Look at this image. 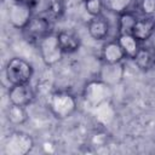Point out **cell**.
Returning <instances> with one entry per match:
<instances>
[{"instance_id":"7402d4cb","label":"cell","mask_w":155,"mask_h":155,"mask_svg":"<svg viewBox=\"0 0 155 155\" xmlns=\"http://www.w3.org/2000/svg\"><path fill=\"white\" fill-rule=\"evenodd\" d=\"M17 1H21V2H24V4H28V5H34L35 0H17Z\"/></svg>"},{"instance_id":"52a82bcc","label":"cell","mask_w":155,"mask_h":155,"mask_svg":"<svg viewBox=\"0 0 155 155\" xmlns=\"http://www.w3.org/2000/svg\"><path fill=\"white\" fill-rule=\"evenodd\" d=\"M31 17H33V6L31 5L13 0L11 2V5L8 6V10H7L8 23L16 29L23 30L30 22Z\"/></svg>"},{"instance_id":"ac0fdd59","label":"cell","mask_w":155,"mask_h":155,"mask_svg":"<svg viewBox=\"0 0 155 155\" xmlns=\"http://www.w3.org/2000/svg\"><path fill=\"white\" fill-rule=\"evenodd\" d=\"M65 10L64 0H46L45 16L51 19H58L63 16Z\"/></svg>"},{"instance_id":"9a60e30c","label":"cell","mask_w":155,"mask_h":155,"mask_svg":"<svg viewBox=\"0 0 155 155\" xmlns=\"http://www.w3.org/2000/svg\"><path fill=\"white\" fill-rule=\"evenodd\" d=\"M116 40L120 44L122 51L125 52L126 58L133 59L134 56L137 54L139 47H140L139 41L132 34H119L117 38H116Z\"/></svg>"},{"instance_id":"3957f363","label":"cell","mask_w":155,"mask_h":155,"mask_svg":"<svg viewBox=\"0 0 155 155\" xmlns=\"http://www.w3.org/2000/svg\"><path fill=\"white\" fill-rule=\"evenodd\" d=\"M34 74L33 65L21 57H12L5 67V75L10 85L29 84Z\"/></svg>"},{"instance_id":"8fae6325","label":"cell","mask_w":155,"mask_h":155,"mask_svg":"<svg viewBox=\"0 0 155 155\" xmlns=\"http://www.w3.org/2000/svg\"><path fill=\"white\" fill-rule=\"evenodd\" d=\"M87 31L88 35L96 41H102L107 39L110 31V25L108 19L103 15L90 17L87 22Z\"/></svg>"},{"instance_id":"30bf717a","label":"cell","mask_w":155,"mask_h":155,"mask_svg":"<svg viewBox=\"0 0 155 155\" xmlns=\"http://www.w3.org/2000/svg\"><path fill=\"white\" fill-rule=\"evenodd\" d=\"M154 33H155V17L143 16L137 18L131 34L139 42H144L149 40Z\"/></svg>"},{"instance_id":"6da1fadb","label":"cell","mask_w":155,"mask_h":155,"mask_svg":"<svg viewBox=\"0 0 155 155\" xmlns=\"http://www.w3.org/2000/svg\"><path fill=\"white\" fill-rule=\"evenodd\" d=\"M48 109L56 119L65 120L76 111L78 101L68 91H56L50 96Z\"/></svg>"},{"instance_id":"7a4b0ae2","label":"cell","mask_w":155,"mask_h":155,"mask_svg":"<svg viewBox=\"0 0 155 155\" xmlns=\"http://www.w3.org/2000/svg\"><path fill=\"white\" fill-rule=\"evenodd\" d=\"M113 96V87L101 79L90 80L82 91V97L85 103L91 108H97L107 102H109Z\"/></svg>"},{"instance_id":"277c9868","label":"cell","mask_w":155,"mask_h":155,"mask_svg":"<svg viewBox=\"0 0 155 155\" xmlns=\"http://www.w3.org/2000/svg\"><path fill=\"white\" fill-rule=\"evenodd\" d=\"M34 148L33 137L24 131L11 132L4 142L5 155H25Z\"/></svg>"},{"instance_id":"5bb4252c","label":"cell","mask_w":155,"mask_h":155,"mask_svg":"<svg viewBox=\"0 0 155 155\" xmlns=\"http://www.w3.org/2000/svg\"><path fill=\"white\" fill-rule=\"evenodd\" d=\"M57 39H58V44L62 48V51L64 52V54H70L74 53L76 51H79L81 41L80 38L69 30H61L57 33Z\"/></svg>"},{"instance_id":"d6986e66","label":"cell","mask_w":155,"mask_h":155,"mask_svg":"<svg viewBox=\"0 0 155 155\" xmlns=\"http://www.w3.org/2000/svg\"><path fill=\"white\" fill-rule=\"evenodd\" d=\"M133 0H104V7L116 16L130 11Z\"/></svg>"},{"instance_id":"4fadbf2b","label":"cell","mask_w":155,"mask_h":155,"mask_svg":"<svg viewBox=\"0 0 155 155\" xmlns=\"http://www.w3.org/2000/svg\"><path fill=\"white\" fill-rule=\"evenodd\" d=\"M136 67L140 71H149L155 68V48L151 46H140L133 58Z\"/></svg>"},{"instance_id":"8992f818","label":"cell","mask_w":155,"mask_h":155,"mask_svg":"<svg viewBox=\"0 0 155 155\" xmlns=\"http://www.w3.org/2000/svg\"><path fill=\"white\" fill-rule=\"evenodd\" d=\"M51 21L52 19L48 18L47 16H33L28 25L23 29L27 40L39 44L45 36L53 33Z\"/></svg>"},{"instance_id":"ffe728a7","label":"cell","mask_w":155,"mask_h":155,"mask_svg":"<svg viewBox=\"0 0 155 155\" xmlns=\"http://www.w3.org/2000/svg\"><path fill=\"white\" fill-rule=\"evenodd\" d=\"M84 7L90 17L102 15L104 7V0H84Z\"/></svg>"},{"instance_id":"5b68a950","label":"cell","mask_w":155,"mask_h":155,"mask_svg":"<svg viewBox=\"0 0 155 155\" xmlns=\"http://www.w3.org/2000/svg\"><path fill=\"white\" fill-rule=\"evenodd\" d=\"M38 46H39V52H40L41 59L47 67H52L62 61L64 52L62 51V48L58 44L57 33H51L50 35L45 36L38 44Z\"/></svg>"},{"instance_id":"9c48e42d","label":"cell","mask_w":155,"mask_h":155,"mask_svg":"<svg viewBox=\"0 0 155 155\" xmlns=\"http://www.w3.org/2000/svg\"><path fill=\"white\" fill-rule=\"evenodd\" d=\"M124 76H125V67L122 62L121 63H103L99 70V74H98V79L103 80L111 87L120 84Z\"/></svg>"},{"instance_id":"2e32d148","label":"cell","mask_w":155,"mask_h":155,"mask_svg":"<svg viewBox=\"0 0 155 155\" xmlns=\"http://www.w3.org/2000/svg\"><path fill=\"white\" fill-rule=\"evenodd\" d=\"M27 107H21L16 104H10L6 109V119L7 121L13 126H21L27 122L28 120V113Z\"/></svg>"},{"instance_id":"7c38bea8","label":"cell","mask_w":155,"mask_h":155,"mask_svg":"<svg viewBox=\"0 0 155 155\" xmlns=\"http://www.w3.org/2000/svg\"><path fill=\"white\" fill-rule=\"evenodd\" d=\"M101 58L103 63H121L126 56L117 40L107 41L101 50Z\"/></svg>"},{"instance_id":"ba28073f","label":"cell","mask_w":155,"mask_h":155,"mask_svg":"<svg viewBox=\"0 0 155 155\" xmlns=\"http://www.w3.org/2000/svg\"><path fill=\"white\" fill-rule=\"evenodd\" d=\"M7 97L10 104L28 107L34 99V91L29 84L11 85V87L8 88Z\"/></svg>"},{"instance_id":"e0dca14e","label":"cell","mask_w":155,"mask_h":155,"mask_svg":"<svg viewBox=\"0 0 155 155\" xmlns=\"http://www.w3.org/2000/svg\"><path fill=\"white\" fill-rule=\"evenodd\" d=\"M137 16L132 11H126L117 16V35L119 34H131L133 25L137 21Z\"/></svg>"},{"instance_id":"44dd1931","label":"cell","mask_w":155,"mask_h":155,"mask_svg":"<svg viewBox=\"0 0 155 155\" xmlns=\"http://www.w3.org/2000/svg\"><path fill=\"white\" fill-rule=\"evenodd\" d=\"M139 10L143 16L155 17V0H139Z\"/></svg>"}]
</instances>
